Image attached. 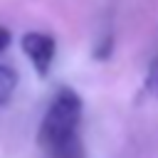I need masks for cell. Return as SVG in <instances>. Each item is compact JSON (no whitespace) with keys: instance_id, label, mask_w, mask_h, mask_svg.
<instances>
[{"instance_id":"cell-1","label":"cell","mask_w":158,"mask_h":158,"mask_svg":"<svg viewBox=\"0 0 158 158\" xmlns=\"http://www.w3.org/2000/svg\"><path fill=\"white\" fill-rule=\"evenodd\" d=\"M81 114H84L81 96L72 86H59L40 121V128H37L40 148H47L62 138L81 133Z\"/></svg>"},{"instance_id":"cell-3","label":"cell","mask_w":158,"mask_h":158,"mask_svg":"<svg viewBox=\"0 0 158 158\" xmlns=\"http://www.w3.org/2000/svg\"><path fill=\"white\" fill-rule=\"evenodd\" d=\"M17 84H20V74L12 67L0 64V106H7L12 101Z\"/></svg>"},{"instance_id":"cell-5","label":"cell","mask_w":158,"mask_h":158,"mask_svg":"<svg viewBox=\"0 0 158 158\" xmlns=\"http://www.w3.org/2000/svg\"><path fill=\"white\" fill-rule=\"evenodd\" d=\"M10 42H12V35H10V30H7L5 25H0V52H5V49L10 47Z\"/></svg>"},{"instance_id":"cell-2","label":"cell","mask_w":158,"mask_h":158,"mask_svg":"<svg viewBox=\"0 0 158 158\" xmlns=\"http://www.w3.org/2000/svg\"><path fill=\"white\" fill-rule=\"evenodd\" d=\"M20 44H22L25 57H27L30 64L35 67L37 77L44 79V77L49 74L52 62H54V54H57V42H54V37L47 35V32H25L22 40H20Z\"/></svg>"},{"instance_id":"cell-4","label":"cell","mask_w":158,"mask_h":158,"mask_svg":"<svg viewBox=\"0 0 158 158\" xmlns=\"http://www.w3.org/2000/svg\"><path fill=\"white\" fill-rule=\"evenodd\" d=\"M143 86H146V91H148L151 96H156V99H158V54H156V57H153V62L148 64V74H146Z\"/></svg>"}]
</instances>
